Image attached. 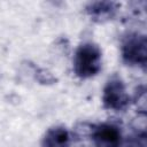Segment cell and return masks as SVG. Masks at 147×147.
I'll use <instances>...</instances> for the list:
<instances>
[{
    "label": "cell",
    "instance_id": "2",
    "mask_svg": "<svg viewBox=\"0 0 147 147\" xmlns=\"http://www.w3.org/2000/svg\"><path fill=\"white\" fill-rule=\"evenodd\" d=\"M125 56L133 62H142L146 59V42L144 38L132 39L125 46Z\"/></svg>",
    "mask_w": 147,
    "mask_h": 147
},
{
    "label": "cell",
    "instance_id": "3",
    "mask_svg": "<svg viewBox=\"0 0 147 147\" xmlns=\"http://www.w3.org/2000/svg\"><path fill=\"white\" fill-rule=\"evenodd\" d=\"M106 102L110 107H121L125 102V94L119 82H111L106 90Z\"/></svg>",
    "mask_w": 147,
    "mask_h": 147
},
{
    "label": "cell",
    "instance_id": "5",
    "mask_svg": "<svg viewBox=\"0 0 147 147\" xmlns=\"http://www.w3.org/2000/svg\"><path fill=\"white\" fill-rule=\"evenodd\" d=\"M67 146V132L61 129H56L47 136L45 139V147H65Z\"/></svg>",
    "mask_w": 147,
    "mask_h": 147
},
{
    "label": "cell",
    "instance_id": "1",
    "mask_svg": "<svg viewBox=\"0 0 147 147\" xmlns=\"http://www.w3.org/2000/svg\"><path fill=\"white\" fill-rule=\"evenodd\" d=\"M100 53L93 45L83 46L76 56V70L82 76H91L99 69Z\"/></svg>",
    "mask_w": 147,
    "mask_h": 147
},
{
    "label": "cell",
    "instance_id": "4",
    "mask_svg": "<svg viewBox=\"0 0 147 147\" xmlns=\"http://www.w3.org/2000/svg\"><path fill=\"white\" fill-rule=\"evenodd\" d=\"M96 138L100 141V144L105 145L106 147H115L119 140L118 132L116 131V129L111 126L101 127L96 134Z\"/></svg>",
    "mask_w": 147,
    "mask_h": 147
}]
</instances>
